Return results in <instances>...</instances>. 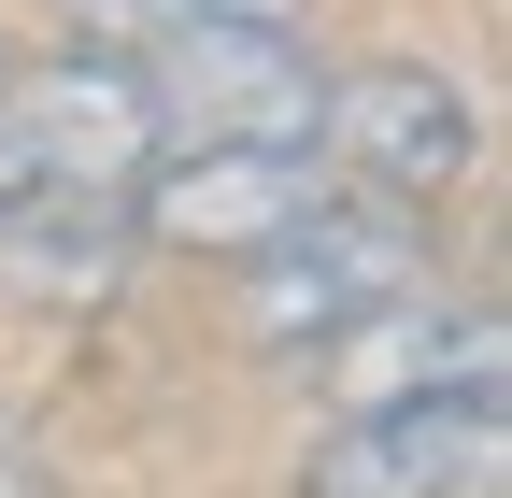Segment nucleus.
Wrapping results in <instances>:
<instances>
[{
    "instance_id": "5",
    "label": "nucleus",
    "mask_w": 512,
    "mask_h": 498,
    "mask_svg": "<svg viewBox=\"0 0 512 498\" xmlns=\"http://www.w3.org/2000/svg\"><path fill=\"white\" fill-rule=\"evenodd\" d=\"M0 129H15L29 185H128L157 157V86H143V43H72L57 72H0Z\"/></svg>"
},
{
    "instance_id": "7",
    "label": "nucleus",
    "mask_w": 512,
    "mask_h": 498,
    "mask_svg": "<svg viewBox=\"0 0 512 498\" xmlns=\"http://www.w3.org/2000/svg\"><path fill=\"white\" fill-rule=\"evenodd\" d=\"M72 15L100 29V43H157V29H299V0H72Z\"/></svg>"
},
{
    "instance_id": "6",
    "label": "nucleus",
    "mask_w": 512,
    "mask_h": 498,
    "mask_svg": "<svg viewBox=\"0 0 512 498\" xmlns=\"http://www.w3.org/2000/svg\"><path fill=\"white\" fill-rule=\"evenodd\" d=\"M328 157L370 185V200L427 214L441 185H470L484 114H470V86H456V72H427V57H356V72L328 86Z\"/></svg>"
},
{
    "instance_id": "8",
    "label": "nucleus",
    "mask_w": 512,
    "mask_h": 498,
    "mask_svg": "<svg viewBox=\"0 0 512 498\" xmlns=\"http://www.w3.org/2000/svg\"><path fill=\"white\" fill-rule=\"evenodd\" d=\"M0 498H57V470H43V456L15 442V427H0Z\"/></svg>"
},
{
    "instance_id": "9",
    "label": "nucleus",
    "mask_w": 512,
    "mask_h": 498,
    "mask_svg": "<svg viewBox=\"0 0 512 498\" xmlns=\"http://www.w3.org/2000/svg\"><path fill=\"white\" fill-rule=\"evenodd\" d=\"M29 200V157H15V129H0V214H15Z\"/></svg>"
},
{
    "instance_id": "1",
    "label": "nucleus",
    "mask_w": 512,
    "mask_h": 498,
    "mask_svg": "<svg viewBox=\"0 0 512 498\" xmlns=\"http://www.w3.org/2000/svg\"><path fill=\"white\" fill-rule=\"evenodd\" d=\"M413 285H427V228L399 200H313L299 228H271L242 257V342L313 356V342H342L356 314H384Z\"/></svg>"
},
{
    "instance_id": "4",
    "label": "nucleus",
    "mask_w": 512,
    "mask_h": 498,
    "mask_svg": "<svg viewBox=\"0 0 512 498\" xmlns=\"http://www.w3.org/2000/svg\"><path fill=\"white\" fill-rule=\"evenodd\" d=\"M498 470V385L342 399V427L299 456V498H470Z\"/></svg>"
},
{
    "instance_id": "10",
    "label": "nucleus",
    "mask_w": 512,
    "mask_h": 498,
    "mask_svg": "<svg viewBox=\"0 0 512 498\" xmlns=\"http://www.w3.org/2000/svg\"><path fill=\"white\" fill-rule=\"evenodd\" d=\"M0 72H15V57H0Z\"/></svg>"
},
{
    "instance_id": "3",
    "label": "nucleus",
    "mask_w": 512,
    "mask_h": 498,
    "mask_svg": "<svg viewBox=\"0 0 512 498\" xmlns=\"http://www.w3.org/2000/svg\"><path fill=\"white\" fill-rule=\"evenodd\" d=\"M143 86L157 143H328V72L299 57V29H157Z\"/></svg>"
},
{
    "instance_id": "2",
    "label": "nucleus",
    "mask_w": 512,
    "mask_h": 498,
    "mask_svg": "<svg viewBox=\"0 0 512 498\" xmlns=\"http://www.w3.org/2000/svg\"><path fill=\"white\" fill-rule=\"evenodd\" d=\"M313 200H342L328 143H157L128 171V242H157V257H256Z\"/></svg>"
}]
</instances>
